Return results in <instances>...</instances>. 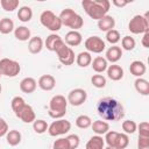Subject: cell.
<instances>
[{
    "label": "cell",
    "instance_id": "b9f144b4",
    "mask_svg": "<svg viewBox=\"0 0 149 149\" xmlns=\"http://www.w3.org/2000/svg\"><path fill=\"white\" fill-rule=\"evenodd\" d=\"M52 149H70L66 137H61V139L56 140L52 144Z\"/></svg>",
    "mask_w": 149,
    "mask_h": 149
},
{
    "label": "cell",
    "instance_id": "52a82bcc",
    "mask_svg": "<svg viewBox=\"0 0 149 149\" xmlns=\"http://www.w3.org/2000/svg\"><path fill=\"white\" fill-rule=\"evenodd\" d=\"M128 29L133 34H144L149 30V21H148V13L146 15H134L129 23Z\"/></svg>",
    "mask_w": 149,
    "mask_h": 149
},
{
    "label": "cell",
    "instance_id": "60d3db41",
    "mask_svg": "<svg viewBox=\"0 0 149 149\" xmlns=\"http://www.w3.org/2000/svg\"><path fill=\"white\" fill-rule=\"evenodd\" d=\"M66 140L69 142L70 149H77L78 148L80 140H79V136L77 134H70L69 136H66Z\"/></svg>",
    "mask_w": 149,
    "mask_h": 149
},
{
    "label": "cell",
    "instance_id": "7a4b0ae2",
    "mask_svg": "<svg viewBox=\"0 0 149 149\" xmlns=\"http://www.w3.org/2000/svg\"><path fill=\"white\" fill-rule=\"evenodd\" d=\"M81 6L85 13L93 20H100L102 16L107 15L111 2L108 0H83Z\"/></svg>",
    "mask_w": 149,
    "mask_h": 149
},
{
    "label": "cell",
    "instance_id": "7c38bea8",
    "mask_svg": "<svg viewBox=\"0 0 149 149\" xmlns=\"http://www.w3.org/2000/svg\"><path fill=\"white\" fill-rule=\"evenodd\" d=\"M21 121H23L24 123H33L35 120H36V115H35V112L33 109V107L28 104H26L23 106V108L19 112V114L16 115Z\"/></svg>",
    "mask_w": 149,
    "mask_h": 149
},
{
    "label": "cell",
    "instance_id": "30bf717a",
    "mask_svg": "<svg viewBox=\"0 0 149 149\" xmlns=\"http://www.w3.org/2000/svg\"><path fill=\"white\" fill-rule=\"evenodd\" d=\"M84 47L87 50V52L92 54H101L106 49L105 41L100 38L99 36H90L85 40Z\"/></svg>",
    "mask_w": 149,
    "mask_h": 149
},
{
    "label": "cell",
    "instance_id": "603a6c76",
    "mask_svg": "<svg viewBox=\"0 0 149 149\" xmlns=\"http://www.w3.org/2000/svg\"><path fill=\"white\" fill-rule=\"evenodd\" d=\"M105 148V140L100 135H93L86 142L85 149H104Z\"/></svg>",
    "mask_w": 149,
    "mask_h": 149
},
{
    "label": "cell",
    "instance_id": "836d02e7",
    "mask_svg": "<svg viewBox=\"0 0 149 149\" xmlns=\"http://www.w3.org/2000/svg\"><path fill=\"white\" fill-rule=\"evenodd\" d=\"M61 38H62V37H61L59 35L55 34V33L50 34V35L47 37V40L44 41V45H45V48H47L49 51H54V47H55V44H56Z\"/></svg>",
    "mask_w": 149,
    "mask_h": 149
},
{
    "label": "cell",
    "instance_id": "7bdbcfd3",
    "mask_svg": "<svg viewBox=\"0 0 149 149\" xmlns=\"http://www.w3.org/2000/svg\"><path fill=\"white\" fill-rule=\"evenodd\" d=\"M137 149H149V137L139 136V140H137Z\"/></svg>",
    "mask_w": 149,
    "mask_h": 149
},
{
    "label": "cell",
    "instance_id": "7402d4cb",
    "mask_svg": "<svg viewBox=\"0 0 149 149\" xmlns=\"http://www.w3.org/2000/svg\"><path fill=\"white\" fill-rule=\"evenodd\" d=\"M91 66H92V69H93L97 73H102L104 71L107 70V68H108V62L105 59V57H102V56H97L94 59H92Z\"/></svg>",
    "mask_w": 149,
    "mask_h": 149
},
{
    "label": "cell",
    "instance_id": "277c9868",
    "mask_svg": "<svg viewBox=\"0 0 149 149\" xmlns=\"http://www.w3.org/2000/svg\"><path fill=\"white\" fill-rule=\"evenodd\" d=\"M58 17L62 22V26L69 27V28H71V30H78L84 26L83 17L71 8L63 9L61 12V14L58 15Z\"/></svg>",
    "mask_w": 149,
    "mask_h": 149
},
{
    "label": "cell",
    "instance_id": "8992f818",
    "mask_svg": "<svg viewBox=\"0 0 149 149\" xmlns=\"http://www.w3.org/2000/svg\"><path fill=\"white\" fill-rule=\"evenodd\" d=\"M40 22L43 27H45L47 29H49L50 31H58L62 28V22L59 20V17L51 10H43L40 15Z\"/></svg>",
    "mask_w": 149,
    "mask_h": 149
},
{
    "label": "cell",
    "instance_id": "d6a6232c",
    "mask_svg": "<svg viewBox=\"0 0 149 149\" xmlns=\"http://www.w3.org/2000/svg\"><path fill=\"white\" fill-rule=\"evenodd\" d=\"M0 5H1L3 10L13 12L14 9H16L19 7L20 1L19 0H0Z\"/></svg>",
    "mask_w": 149,
    "mask_h": 149
},
{
    "label": "cell",
    "instance_id": "7dc6e473",
    "mask_svg": "<svg viewBox=\"0 0 149 149\" xmlns=\"http://www.w3.org/2000/svg\"><path fill=\"white\" fill-rule=\"evenodd\" d=\"M104 149H116V148H113V147H108V146H107V147L104 148Z\"/></svg>",
    "mask_w": 149,
    "mask_h": 149
},
{
    "label": "cell",
    "instance_id": "ee69618b",
    "mask_svg": "<svg viewBox=\"0 0 149 149\" xmlns=\"http://www.w3.org/2000/svg\"><path fill=\"white\" fill-rule=\"evenodd\" d=\"M8 130H9V128H8L7 122L2 118H0V137L6 136V134L8 133Z\"/></svg>",
    "mask_w": 149,
    "mask_h": 149
},
{
    "label": "cell",
    "instance_id": "44dd1931",
    "mask_svg": "<svg viewBox=\"0 0 149 149\" xmlns=\"http://www.w3.org/2000/svg\"><path fill=\"white\" fill-rule=\"evenodd\" d=\"M91 128H92L93 133H95V135L101 136V135H105L109 130V125L105 120H95L92 122Z\"/></svg>",
    "mask_w": 149,
    "mask_h": 149
},
{
    "label": "cell",
    "instance_id": "ac0fdd59",
    "mask_svg": "<svg viewBox=\"0 0 149 149\" xmlns=\"http://www.w3.org/2000/svg\"><path fill=\"white\" fill-rule=\"evenodd\" d=\"M107 76H108V78L109 79H112V80H114V81H118V80H120V79H122L123 78V69L120 66V65H118V64H112V65H108V68H107Z\"/></svg>",
    "mask_w": 149,
    "mask_h": 149
},
{
    "label": "cell",
    "instance_id": "d4e9b609",
    "mask_svg": "<svg viewBox=\"0 0 149 149\" xmlns=\"http://www.w3.org/2000/svg\"><path fill=\"white\" fill-rule=\"evenodd\" d=\"M135 90L142 95H149V81L144 78H136L134 81Z\"/></svg>",
    "mask_w": 149,
    "mask_h": 149
},
{
    "label": "cell",
    "instance_id": "ba28073f",
    "mask_svg": "<svg viewBox=\"0 0 149 149\" xmlns=\"http://www.w3.org/2000/svg\"><path fill=\"white\" fill-rule=\"evenodd\" d=\"M21 71V65L19 62L10 59V58H2L0 59V72L7 77H16Z\"/></svg>",
    "mask_w": 149,
    "mask_h": 149
},
{
    "label": "cell",
    "instance_id": "4fadbf2b",
    "mask_svg": "<svg viewBox=\"0 0 149 149\" xmlns=\"http://www.w3.org/2000/svg\"><path fill=\"white\" fill-rule=\"evenodd\" d=\"M83 41V36L78 31V30H70L65 34V38H64V42L68 47H77Z\"/></svg>",
    "mask_w": 149,
    "mask_h": 149
},
{
    "label": "cell",
    "instance_id": "d6986e66",
    "mask_svg": "<svg viewBox=\"0 0 149 149\" xmlns=\"http://www.w3.org/2000/svg\"><path fill=\"white\" fill-rule=\"evenodd\" d=\"M114 26H115V19L111 15H105L100 20H98V28L101 31L107 33L108 30L114 29Z\"/></svg>",
    "mask_w": 149,
    "mask_h": 149
},
{
    "label": "cell",
    "instance_id": "f6af8a7d",
    "mask_svg": "<svg viewBox=\"0 0 149 149\" xmlns=\"http://www.w3.org/2000/svg\"><path fill=\"white\" fill-rule=\"evenodd\" d=\"M112 3L115 6V7H119V8H121V7H125V6H127L128 5V1H120V0H113L112 1Z\"/></svg>",
    "mask_w": 149,
    "mask_h": 149
},
{
    "label": "cell",
    "instance_id": "1f68e13d",
    "mask_svg": "<svg viewBox=\"0 0 149 149\" xmlns=\"http://www.w3.org/2000/svg\"><path fill=\"white\" fill-rule=\"evenodd\" d=\"M48 127H49V125L47 123V121L45 120H42V119L35 120L33 122V129L37 134H43V133L48 132Z\"/></svg>",
    "mask_w": 149,
    "mask_h": 149
},
{
    "label": "cell",
    "instance_id": "5b68a950",
    "mask_svg": "<svg viewBox=\"0 0 149 149\" xmlns=\"http://www.w3.org/2000/svg\"><path fill=\"white\" fill-rule=\"evenodd\" d=\"M54 52H56L58 61L63 65H72L76 61V55L72 48L68 47L63 38H61L54 47Z\"/></svg>",
    "mask_w": 149,
    "mask_h": 149
},
{
    "label": "cell",
    "instance_id": "74e56055",
    "mask_svg": "<svg viewBox=\"0 0 149 149\" xmlns=\"http://www.w3.org/2000/svg\"><path fill=\"white\" fill-rule=\"evenodd\" d=\"M91 83H92V85H93L94 87H97V88H102V87L106 86V78H105L102 74H100V73L93 74V76L91 77Z\"/></svg>",
    "mask_w": 149,
    "mask_h": 149
},
{
    "label": "cell",
    "instance_id": "681fc988",
    "mask_svg": "<svg viewBox=\"0 0 149 149\" xmlns=\"http://www.w3.org/2000/svg\"><path fill=\"white\" fill-rule=\"evenodd\" d=\"M1 76H2V74H1V72H0V78H1Z\"/></svg>",
    "mask_w": 149,
    "mask_h": 149
},
{
    "label": "cell",
    "instance_id": "cb8c5ba5",
    "mask_svg": "<svg viewBox=\"0 0 149 149\" xmlns=\"http://www.w3.org/2000/svg\"><path fill=\"white\" fill-rule=\"evenodd\" d=\"M30 35H31L30 29L27 28L26 26H19L17 28L14 29V36H15V38L19 40V41H22V42L28 41V40H30V37H31Z\"/></svg>",
    "mask_w": 149,
    "mask_h": 149
},
{
    "label": "cell",
    "instance_id": "4dcf8cb0",
    "mask_svg": "<svg viewBox=\"0 0 149 149\" xmlns=\"http://www.w3.org/2000/svg\"><path fill=\"white\" fill-rule=\"evenodd\" d=\"M91 125H92V120L88 115L83 114V115L77 116V119H76V126L80 129H86V128L91 127Z\"/></svg>",
    "mask_w": 149,
    "mask_h": 149
},
{
    "label": "cell",
    "instance_id": "8d00e7d4",
    "mask_svg": "<svg viewBox=\"0 0 149 149\" xmlns=\"http://www.w3.org/2000/svg\"><path fill=\"white\" fill-rule=\"evenodd\" d=\"M120 40H121V36H120V33L116 29H112V30H108L106 33V41L108 43L115 45Z\"/></svg>",
    "mask_w": 149,
    "mask_h": 149
},
{
    "label": "cell",
    "instance_id": "83f0119b",
    "mask_svg": "<svg viewBox=\"0 0 149 149\" xmlns=\"http://www.w3.org/2000/svg\"><path fill=\"white\" fill-rule=\"evenodd\" d=\"M14 22L12 19L9 17H3L0 20V33L3 35L10 34L12 31H14Z\"/></svg>",
    "mask_w": 149,
    "mask_h": 149
},
{
    "label": "cell",
    "instance_id": "d590c367",
    "mask_svg": "<svg viewBox=\"0 0 149 149\" xmlns=\"http://www.w3.org/2000/svg\"><path fill=\"white\" fill-rule=\"evenodd\" d=\"M121 45H122V49H123V50L130 51V50H133V49L135 48L136 41L134 40V37L127 35V36L122 37V40H121Z\"/></svg>",
    "mask_w": 149,
    "mask_h": 149
},
{
    "label": "cell",
    "instance_id": "4316f807",
    "mask_svg": "<svg viewBox=\"0 0 149 149\" xmlns=\"http://www.w3.org/2000/svg\"><path fill=\"white\" fill-rule=\"evenodd\" d=\"M21 139H22L21 133H20L19 130H16V129L8 130V133L6 134V141H7V143H8L9 146H12V147L17 146V144L21 142Z\"/></svg>",
    "mask_w": 149,
    "mask_h": 149
},
{
    "label": "cell",
    "instance_id": "e0dca14e",
    "mask_svg": "<svg viewBox=\"0 0 149 149\" xmlns=\"http://www.w3.org/2000/svg\"><path fill=\"white\" fill-rule=\"evenodd\" d=\"M129 71L136 78H141L146 73L147 66L142 61H133L130 63V65H129Z\"/></svg>",
    "mask_w": 149,
    "mask_h": 149
},
{
    "label": "cell",
    "instance_id": "f35d334b",
    "mask_svg": "<svg viewBox=\"0 0 149 149\" xmlns=\"http://www.w3.org/2000/svg\"><path fill=\"white\" fill-rule=\"evenodd\" d=\"M129 144V137L125 133H119L118 140H116V149H126Z\"/></svg>",
    "mask_w": 149,
    "mask_h": 149
},
{
    "label": "cell",
    "instance_id": "f1b7e54d",
    "mask_svg": "<svg viewBox=\"0 0 149 149\" xmlns=\"http://www.w3.org/2000/svg\"><path fill=\"white\" fill-rule=\"evenodd\" d=\"M17 17L21 22H28L33 17V10L29 6H22L17 10Z\"/></svg>",
    "mask_w": 149,
    "mask_h": 149
},
{
    "label": "cell",
    "instance_id": "9c48e42d",
    "mask_svg": "<svg viewBox=\"0 0 149 149\" xmlns=\"http://www.w3.org/2000/svg\"><path fill=\"white\" fill-rule=\"evenodd\" d=\"M71 129V122L65 119H57L52 121L48 127V133L50 136H59L69 133Z\"/></svg>",
    "mask_w": 149,
    "mask_h": 149
},
{
    "label": "cell",
    "instance_id": "bcb514c9",
    "mask_svg": "<svg viewBox=\"0 0 149 149\" xmlns=\"http://www.w3.org/2000/svg\"><path fill=\"white\" fill-rule=\"evenodd\" d=\"M148 40H149V33H144V34H143V37H142V41H141V43H142V45H143L144 48H149Z\"/></svg>",
    "mask_w": 149,
    "mask_h": 149
},
{
    "label": "cell",
    "instance_id": "5bb4252c",
    "mask_svg": "<svg viewBox=\"0 0 149 149\" xmlns=\"http://www.w3.org/2000/svg\"><path fill=\"white\" fill-rule=\"evenodd\" d=\"M105 56H106L105 59L107 62H111L112 64H115L122 57V49L120 47H118V45H112L106 50Z\"/></svg>",
    "mask_w": 149,
    "mask_h": 149
},
{
    "label": "cell",
    "instance_id": "2e32d148",
    "mask_svg": "<svg viewBox=\"0 0 149 149\" xmlns=\"http://www.w3.org/2000/svg\"><path fill=\"white\" fill-rule=\"evenodd\" d=\"M37 87V81L33 77H24L20 81V90L23 93H33Z\"/></svg>",
    "mask_w": 149,
    "mask_h": 149
},
{
    "label": "cell",
    "instance_id": "9a60e30c",
    "mask_svg": "<svg viewBox=\"0 0 149 149\" xmlns=\"http://www.w3.org/2000/svg\"><path fill=\"white\" fill-rule=\"evenodd\" d=\"M37 85L43 91H51V90H54V87L56 85V79L51 74H43L38 78Z\"/></svg>",
    "mask_w": 149,
    "mask_h": 149
},
{
    "label": "cell",
    "instance_id": "484cf974",
    "mask_svg": "<svg viewBox=\"0 0 149 149\" xmlns=\"http://www.w3.org/2000/svg\"><path fill=\"white\" fill-rule=\"evenodd\" d=\"M76 63L80 68H86L92 63V56L87 51H81L76 56Z\"/></svg>",
    "mask_w": 149,
    "mask_h": 149
},
{
    "label": "cell",
    "instance_id": "e575fe53",
    "mask_svg": "<svg viewBox=\"0 0 149 149\" xmlns=\"http://www.w3.org/2000/svg\"><path fill=\"white\" fill-rule=\"evenodd\" d=\"M121 127H122V130L125 132V134H127V135L128 134H134L137 129V125L133 120H125L122 122Z\"/></svg>",
    "mask_w": 149,
    "mask_h": 149
},
{
    "label": "cell",
    "instance_id": "ab89813d",
    "mask_svg": "<svg viewBox=\"0 0 149 149\" xmlns=\"http://www.w3.org/2000/svg\"><path fill=\"white\" fill-rule=\"evenodd\" d=\"M136 130H139V136L149 137V123L147 121L140 122V125H137V129Z\"/></svg>",
    "mask_w": 149,
    "mask_h": 149
},
{
    "label": "cell",
    "instance_id": "f546056e",
    "mask_svg": "<svg viewBox=\"0 0 149 149\" xmlns=\"http://www.w3.org/2000/svg\"><path fill=\"white\" fill-rule=\"evenodd\" d=\"M24 105H26L24 99H23L22 97H19V95L14 97V98L12 99V101H10V106H12V109H13V112L15 113V115L19 114V112L23 108Z\"/></svg>",
    "mask_w": 149,
    "mask_h": 149
},
{
    "label": "cell",
    "instance_id": "3957f363",
    "mask_svg": "<svg viewBox=\"0 0 149 149\" xmlns=\"http://www.w3.org/2000/svg\"><path fill=\"white\" fill-rule=\"evenodd\" d=\"M66 108H68V100L65 99V97L62 94H56L49 101L48 114L50 118L55 120L63 119V116L66 113Z\"/></svg>",
    "mask_w": 149,
    "mask_h": 149
},
{
    "label": "cell",
    "instance_id": "6da1fadb",
    "mask_svg": "<svg viewBox=\"0 0 149 149\" xmlns=\"http://www.w3.org/2000/svg\"><path fill=\"white\" fill-rule=\"evenodd\" d=\"M97 112L105 121H119L125 116L122 104L112 97L101 98L97 104Z\"/></svg>",
    "mask_w": 149,
    "mask_h": 149
},
{
    "label": "cell",
    "instance_id": "ffe728a7",
    "mask_svg": "<svg viewBox=\"0 0 149 149\" xmlns=\"http://www.w3.org/2000/svg\"><path fill=\"white\" fill-rule=\"evenodd\" d=\"M43 45H44L43 40L40 36H34V37H30V40L28 42V50L30 54L36 55L42 51Z\"/></svg>",
    "mask_w": 149,
    "mask_h": 149
},
{
    "label": "cell",
    "instance_id": "8fae6325",
    "mask_svg": "<svg viewBox=\"0 0 149 149\" xmlns=\"http://www.w3.org/2000/svg\"><path fill=\"white\" fill-rule=\"evenodd\" d=\"M87 99V93L84 88H73L69 92L68 94V104L72 105V106H81Z\"/></svg>",
    "mask_w": 149,
    "mask_h": 149
},
{
    "label": "cell",
    "instance_id": "c3c4849f",
    "mask_svg": "<svg viewBox=\"0 0 149 149\" xmlns=\"http://www.w3.org/2000/svg\"><path fill=\"white\" fill-rule=\"evenodd\" d=\"M1 90H2V87H1V84H0V93H1Z\"/></svg>",
    "mask_w": 149,
    "mask_h": 149
}]
</instances>
